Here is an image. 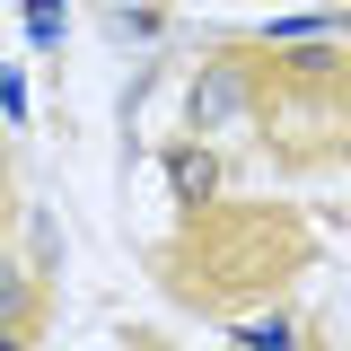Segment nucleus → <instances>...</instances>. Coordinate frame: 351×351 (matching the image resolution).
<instances>
[{
  "label": "nucleus",
  "mask_w": 351,
  "mask_h": 351,
  "mask_svg": "<svg viewBox=\"0 0 351 351\" xmlns=\"http://www.w3.org/2000/svg\"><path fill=\"white\" fill-rule=\"evenodd\" d=\"M18 97H27V80H18V71H9V62H0V106H9V114H27V106H18Z\"/></svg>",
  "instance_id": "obj_5"
},
{
  "label": "nucleus",
  "mask_w": 351,
  "mask_h": 351,
  "mask_svg": "<svg viewBox=\"0 0 351 351\" xmlns=\"http://www.w3.org/2000/svg\"><path fill=\"white\" fill-rule=\"evenodd\" d=\"M307 36H343V18H272L263 44H307Z\"/></svg>",
  "instance_id": "obj_3"
},
{
  "label": "nucleus",
  "mask_w": 351,
  "mask_h": 351,
  "mask_svg": "<svg viewBox=\"0 0 351 351\" xmlns=\"http://www.w3.org/2000/svg\"><path fill=\"white\" fill-rule=\"evenodd\" d=\"M27 27H36V44H62V0H27Z\"/></svg>",
  "instance_id": "obj_4"
},
{
  "label": "nucleus",
  "mask_w": 351,
  "mask_h": 351,
  "mask_svg": "<svg viewBox=\"0 0 351 351\" xmlns=\"http://www.w3.org/2000/svg\"><path fill=\"white\" fill-rule=\"evenodd\" d=\"M158 167H167V193L184 202V211H202V202H219V158L202 149V141H184V149H167Z\"/></svg>",
  "instance_id": "obj_2"
},
{
  "label": "nucleus",
  "mask_w": 351,
  "mask_h": 351,
  "mask_svg": "<svg viewBox=\"0 0 351 351\" xmlns=\"http://www.w3.org/2000/svg\"><path fill=\"white\" fill-rule=\"evenodd\" d=\"M255 114V71L237 62V53H219V62H202L193 71V97H184V123L193 132H228Z\"/></svg>",
  "instance_id": "obj_1"
}]
</instances>
